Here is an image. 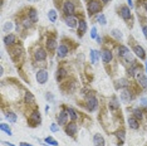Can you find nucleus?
Wrapping results in <instances>:
<instances>
[{"instance_id":"obj_15","label":"nucleus","mask_w":147,"mask_h":146,"mask_svg":"<svg viewBox=\"0 0 147 146\" xmlns=\"http://www.w3.org/2000/svg\"><path fill=\"white\" fill-rule=\"evenodd\" d=\"M128 126L132 128V130H137L140 127V124H138V120L133 116V117H128Z\"/></svg>"},{"instance_id":"obj_27","label":"nucleus","mask_w":147,"mask_h":146,"mask_svg":"<svg viewBox=\"0 0 147 146\" xmlns=\"http://www.w3.org/2000/svg\"><path fill=\"white\" fill-rule=\"evenodd\" d=\"M25 102L26 103H35V98H34V96H33L30 92L25 93Z\"/></svg>"},{"instance_id":"obj_1","label":"nucleus","mask_w":147,"mask_h":146,"mask_svg":"<svg viewBox=\"0 0 147 146\" xmlns=\"http://www.w3.org/2000/svg\"><path fill=\"white\" fill-rule=\"evenodd\" d=\"M99 10H101V4H99L97 0H92V1L88 4V14L89 15L99 13Z\"/></svg>"},{"instance_id":"obj_19","label":"nucleus","mask_w":147,"mask_h":146,"mask_svg":"<svg viewBox=\"0 0 147 146\" xmlns=\"http://www.w3.org/2000/svg\"><path fill=\"white\" fill-rule=\"evenodd\" d=\"M128 81H127L126 78H121V79H118V81L116 82V87L117 88H126V87H128Z\"/></svg>"},{"instance_id":"obj_18","label":"nucleus","mask_w":147,"mask_h":146,"mask_svg":"<svg viewBox=\"0 0 147 146\" xmlns=\"http://www.w3.org/2000/svg\"><path fill=\"white\" fill-rule=\"evenodd\" d=\"M102 59H103V62L105 63H109L112 61V53L109 52V51H103L102 52Z\"/></svg>"},{"instance_id":"obj_2","label":"nucleus","mask_w":147,"mask_h":146,"mask_svg":"<svg viewBox=\"0 0 147 146\" xmlns=\"http://www.w3.org/2000/svg\"><path fill=\"white\" fill-rule=\"evenodd\" d=\"M36 81L40 84H45L47 81H48V72L45 69H39L36 72Z\"/></svg>"},{"instance_id":"obj_42","label":"nucleus","mask_w":147,"mask_h":146,"mask_svg":"<svg viewBox=\"0 0 147 146\" xmlns=\"http://www.w3.org/2000/svg\"><path fill=\"white\" fill-rule=\"evenodd\" d=\"M45 97H47V99H51V101L53 99V96H52V93H49V92L45 95Z\"/></svg>"},{"instance_id":"obj_48","label":"nucleus","mask_w":147,"mask_h":146,"mask_svg":"<svg viewBox=\"0 0 147 146\" xmlns=\"http://www.w3.org/2000/svg\"><path fill=\"white\" fill-rule=\"evenodd\" d=\"M145 67H146V74H147V63L145 64Z\"/></svg>"},{"instance_id":"obj_32","label":"nucleus","mask_w":147,"mask_h":146,"mask_svg":"<svg viewBox=\"0 0 147 146\" xmlns=\"http://www.w3.org/2000/svg\"><path fill=\"white\" fill-rule=\"evenodd\" d=\"M13 23L11 22H6L5 24H4V26H3V32H5V33H8V32H10L11 29H13Z\"/></svg>"},{"instance_id":"obj_49","label":"nucleus","mask_w":147,"mask_h":146,"mask_svg":"<svg viewBox=\"0 0 147 146\" xmlns=\"http://www.w3.org/2000/svg\"><path fill=\"white\" fill-rule=\"evenodd\" d=\"M102 1H103V3H107V1H109V0H102Z\"/></svg>"},{"instance_id":"obj_13","label":"nucleus","mask_w":147,"mask_h":146,"mask_svg":"<svg viewBox=\"0 0 147 146\" xmlns=\"http://www.w3.org/2000/svg\"><path fill=\"white\" fill-rule=\"evenodd\" d=\"M67 120H68V112L61 111L58 115V125H65Z\"/></svg>"},{"instance_id":"obj_3","label":"nucleus","mask_w":147,"mask_h":146,"mask_svg":"<svg viewBox=\"0 0 147 146\" xmlns=\"http://www.w3.org/2000/svg\"><path fill=\"white\" fill-rule=\"evenodd\" d=\"M97 107H98V101H97V98L94 96L88 97V99H87V108H88V111H94Z\"/></svg>"},{"instance_id":"obj_34","label":"nucleus","mask_w":147,"mask_h":146,"mask_svg":"<svg viewBox=\"0 0 147 146\" xmlns=\"http://www.w3.org/2000/svg\"><path fill=\"white\" fill-rule=\"evenodd\" d=\"M133 115H135V117L137 118V120H141V118L143 117L142 111L140 108H135V110H133Z\"/></svg>"},{"instance_id":"obj_7","label":"nucleus","mask_w":147,"mask_h":146,"mask_svg":"<svg viewBox=\"0 0 147 146\" xmlns=\"http://www.w3.org/2000/svg\"><path fill=\"white\" fill-rule=\"evenodd\" d=\"M63 9H64V13H67L68 15H73V13H74V4L68 0V1L64 3V5H63Z\"/></svg>"},{"instance_id":"obj_36","label":"nucleus","mask_w":147,"mask_h":146,"mask_svg":"<svg viewBox=\"0 0 147 146\" xmlns=\"http://www.w3.org/2000/svg\"><path fill=\"white\" fill-rule=\"evenodd\" d=\"M51 131H52V132L59 131V125H58V124H52V126H51Z\"/></svg>"},{"instance_id":"obj_10","label":"nucleus","mask_w":147,"mask_h":146,"mask_svg":"<svg viewBox=\"0 0 147 146\" xmlns=\"http://www.w3.org/2000/svg\"><path fill=\"white\" fill-rule=\"evenodd\" d=\"M119 14L125 20L127 19H129V16H131V10H129V6H121V9H119Z\"/></svg>"},{"instance_id":"obj_11","label":"nucleus","mask_w":147,"mask_h":146,"mask_svg":"<svg viewBox=\"0 0 147 146\" xmlns=\"http://www.w3.org/2000/svg\"><path fill=\"white\" fill-rule=\"evenodd\" d=\"M77 23H78V20H77V18L76 16H73V15H68L65 18V24L68 25L69 28H76Z\"/></svg>"},{"instance_id":"obj_28","label":"nucleus","mask_w":147,"mask_h":146,"mask_svg":"<svg viewBox=\"0 0 147 146\" xmlns=\"http://www.w3.org/2000/svg\"><path fill=\"white\" fill-rule=\"evenodd\" d=\"M0 130H1V131H4L5 134H6V135H9V136L13 135V134H11L10 127H9V126L6 125V124H1V125H0Z\"/></svg>"},{"instance_id":"obj_16","label":"nucleus","mask_w":147,"mask_h":146,"mask_svg":"<svg viewBox=\"0 0 147 146\" xmlns=\"http://www.w3.org/2000/svg\"><path fill=\"white\" fill-rule=\"evenodd\" d=\"M132 99V95L129 91H127V89H125V91L121 93V101L122 102H129Z\"/></svg>"},{"instance_id":"obj_31","label":"nucleus","mask_w":147,"mask_h":146,"mask_svg":"<svg viewBox=\"0 0 147 146\" xmlns=\"http://www.w3.org/2000/svg\"><path fill=\"white\" fill-rule=\"evenodd\" d=\"M29 19H30L33 23H35L36 20H38V15H36V11L34 10V9H32V10L29 11Z\"/></svg>"},{"instance_id":"obj_46","label":"nucleus","mask_w":147,"mask_h":146,"mask_svg":"<svg viewBox=\"0 0 147 146\" xmlns=\"http://www.w3.org/2000/svg\"><path fill=\"white\" fill-rule=\"evenodd\" d=\"M97 42H98V43H101V41H102V39H101V36H97Z\"/></svg>"},{"instance_id":"obj_21","label":"nucleus","mask_w":147,"mask_h":146,"mask_svg":"<svg viewBox=\"0 0 147 146\" xmlns=\"http://www.w3.org/2000/svg\"><path fill=\"white\" fill-rule=\"evenodd\" d=\"M99 57H101V54H99V52L94 51V49H91V62L94 64V63L98 61Z\"/></svg>"},{"instance_id":"obj_20","label":"nucleus","mask_w":147,"mask_h":146,"mask_svg":"<svg viewBox=\"0 0 147 146\" xmlns=\"http://www.w3.org/2000/svg\"><path fill=\"white\" fill-rule=\"evenodd\" d=\"M47 47H48L49 51H54L57 48V41L55 38H49L48 42H47Z\"/></svg>"},{"instance_id":"obj_30","label":"nucleus","mask_w":147,"mask_h":146,"mask_svg":"<svg viewBox=\"0 0 147 146\" xmlns=\"http://www.w3.org/2000/svg\"><path fill=\"white\" fill-rule=\"evenodd\" d=\"M112 35L115 36L116 39H118V41H121V39L123 38L122 32H121V30H118V29H113V30H112Z\"/></svg>"},{"instance_id":"obj_14","label":"nucleus","mask_w":147,"mask_h":146,"mask_svg":"<svg viewBox=\"0 0 147 146\" xmlns=\"http://www.w3.org/2000/svg\"><path fill=\"white\" fill-rule=\"evenodd\" d=\"M67 54H68V47L64 44H61L58 47V53H57V55H58L59 58H64Z\"/></svg>"},{"instance_id":"obj_47","label":"nucleus","mask_w":147,"mask_h":146,"mask_svg":"<svg viewBox=\"0 0 147 146\" xmlns=\"http://www.w3.org/2000/svg\"><path fill=\"white\" fill-rule=\"evenodd\" d=\"M143 4H145V9L147 10V1H145V3H143Z\"/></svg>"},{"instance_id":"obj_40","label":"nucleus","mask_w":147,"mask_h":146,"mask_svg":"<svg viewBox=\"0 0 147 146\" xmlns=\"http://www.w3.org/2000/svg\"><path fill=\"white\" fill-rule=\"evenodd\" d=\"M140 102H141L143 106H147V97H142L141 99H140Z\"/></svg>"},{"instance_id":"obj_45","label":"nucleus","mask_w":147,"mask_h":146,"mask_svg":"<svg viewBox=\"0 0 147 146\" xmlns=\"http://www.w3.org/2000/svg\"><path fill=\"white\" fill-rule=\"evenodd\" d=\"M20 146H33V145H29V144H26V142H22Z\"/></svg>"},{"instance_id":"obj_29","label":"nucleus","mask_w":147,"mask_h":146,"mask_svg":"<svg viewBox=\"0 0 147 146\" xmlns=\"http://www.w3.org/2000/svg\"><path fill=\"white\" fill-rule=\"evenodd\" d=\"M48 18H49V20H51L52 23H54V22L57 20V11L54 10V9L49 10V13H48Z\"/></svg>"},{"instance_id":"obj_22","label":"nucleus","mask_w":147,"mask_h":146,"mask_svg":"<svg viewBox=\"0 0 147 146\" xmlns=\"http://www.w3.org/2000/svg\"><path fill=\"white\" fill-rule=\"evenodd\" d=\"M109 107H111L112 110H117V108H119L118 99H117L116 97H112V98H111V101H109Z\"/></svg>"},{"instance_id":"obj_35","label":"nucleus","mask_w":147,"mask_h":146,"mask_svg":"<svg viewBox=\"0 0 147 146\" xmlns=\"http://www.w3.org/2000/svg\"><path fill=\"white\" fill-rule=\"evenodd\" d=\"M98 22L101 23L102 25H106L107 20H106V16H105V14H99V15H98Z\"/></svg>"},{"instance_id":"obj_9","label":"nucleus","mask_w":147,"mask_h":146,"mask_svg":"<svg viewBox=\"0 0 147 146\" xmlns=\"http://www.w3.org/2000/svg\"><path fill=\"white\" fill-rule=\"evenodd\" d=\"M133 52H135V54H136L140 59H145V57H146V54H145V49H143L141 45L136 44L135 47H133Z\"/></svg>"},{"instance_id":"obj_44","label":"nucleus","mask_w":147,"mask_h":146,"mask_svg":"<svg viewBox=\"0 0 147 146\" xmlns=\"http://www.w3.org/2000/svg\"><path fill=\"white\" fill-rule=\"evenodd\" d=\"M3 144H5V145H8V146H14V144H10V142H5V141H3Z\"/></svg>"},{"instance_id":"obj_5","label":"nucleus","mask_w":147,"mask_h":146,"mask_svg":"<svg viewBox=\"0 0 147 146\" xmlns=\"http://www.w3.org/2000/svg\"><path fill=\"white\" fill-rule=\"evenodd\" d=\"M77 130H78V127H77V125L73 124V122L65 126V134L69 136H74L77 134Z\"/></svg>"},{"instance_id":"obj_23","label":"nucleus","mask_w":147,"mask_h":146,"mask_svg":"<svg viewBox=\"0 0 147 146\" xmlns=\"http://www.w3.org/2000/svg\"><path fill=\"white\" fill-rule=\"evenodd\" d=\"M67 112H68V116H69V117L72 118L73 121H76L77 118H78V115H77V112H76V111H74V110H73V108L68 107V108H67Z\"/></svg>"},{"instance_id":"obj_24","label":"nucleus","mask_w":147,"mask_h":146,"mask_svg":"<svg viewBox=\"0 0 147 146\" xmlns=\"http://www.w3.org/2000/svg\"><path fill=\"white\" fill-rule=\"evenodd\" d=\"M86 30H87V23L84 20H81L79 22V25H78V33L83 34V33H86Z\"/></svg>"},{"instance_id":"obj_41","label":"nucleus","mask_w":147,"mask_h":146,"mask_svg":"<svg viewBox=\"0 0 147 146\" xmlns=\"http://www.w3.org/2000/svg\"><path fill=\"white\" fill-rule=\"evenodd\" d=\"M142 32H143V34H145V36L147 38V25H143V28H142Z\"/></svg>"},{"instance_id":"obj_26","label":"nucleus","mask_w":147,"mask_h":146,"mask_svg":"<svg viewBox=\"0 0 147 146\" xmlns=\"http://www.w3.org/2000/svg\"><path fill=\"white\" fill-rule=\"evenodd\" d=\"M65 74H67L65 69L64 68H59L58 71H57V79H58V81H61L63 77H65Z\"/></svg>"},{"instance_id":"obj_39","label":"nucleus","mask_w":147,"mask_h":146,"mask_svg":"<svg viewBox=\"0 0 147 146\" xmlns=\"http://www.w3.org/2000/svg\"><path fill=\"white\" fill-rule=\"evenodd\" d=\"M117 136H118V139L121 137V142H123V140H125V132H123V131L118 132V134H117Z\"/></svg>"},{"instance_id":"obj_38","label":"nucleus","mask_w":147,"mask_h":146,"mask_svg":"<svg viewBox=\"0 0 147 146\" xmlns=\"http://www.w3.org/2000/svg\"><path fill=\"white\" fill-rule=\"evenodd\" d=\"M91 36H92V38H97V29H96V26H93V28L91 29Z\"/></svg>"},{"instance_id":"obj_33","label":"nucleus","mask_w":147,"mask_h":146,"mask_svg":"<svg viewBox=\"0 0 147 146\" xmlns=\"http://www.w3.org/2000/svg\"><path fill=\"white\" fill-rule=\"evenodd\" d=\"M47 144H49V145H52V146H57L58 145V141L54 140V139L52 137V136H48V137H45V140H44Z\"/></svg>"},{"instance_id":"obj_17","label":"nucleus","mask_w":147,"mask_h":146,"mask_svg":"<svg viewBox=\"0 0 147 146\" xmlns=\"http://www.w3.org/2000/svg\"><path fill=\"white\" fill-rule=\"evenodd\" d=\"M15 35L14 34H8V35H5L4 36V43L6 45H13L15 43Z\"/></svg>"},{"instance_id":"obj_8","label":"nucleus","mask_w":147,"mask_h":146,"mask_svg":"<svg viewBox=\"0 0 147 146\" xmlns=\"http://www.w3.org/2000/svg\"><path fill=\"white\" fill-rule=\"evenodd\" d=\"M137 81H138V83L141 84L142 88H147V76L143 74L141 71L137 73Z\"/></svg>"},{"instance_id":"obj_43","label":"nucleus","mask_w":147,"mask_h":146,"mask_svg":"<svg viewBox=\"0 0 147 146\" xmlns=\"http://www.w3.org/2000/svg\"><path fill=\"white\" fill-rule=\"evenodd\" d=\"M127 3H128V6H129V8H132V6H133V3H132V0H127Z\"/></svg>"},{"instance_id":"obj_37","label":"nucleus","mask_w":147,"mask_h":146,"mask_svg":"<svg viewBox=\"0 0 147 146\" xmlns=\"http://www.w3.org/2000/svg\"><path fill=\"white\" fill-rule=\"evenodd\" d=\"M23 25H24L25 28H28V26L32 25V20L30 19H24V20H23Z\"/></svg>"},{"instance_id":"obj_25","label":"nucleus","mask_w":147,"mask_h":146,"mask_svg":"<svg viewBox=\"0 0 147 146\" xmlns=\"http://www.w3.org/2000/svg\"><path fill=\"white\" fill-rule=\"evenodd\" d=\"M16 115L14 114V112H8L6 114V120H8L9 122H11V124H14V122H16Z\"/></svg>"},{"instance_id":"obj_4","label":"nucleus","mask_w":147,"mask_h":146,"mask_svg":"<svg viewBox=\"0 0 147 146\" xmlns=\"http://www.w3.org/2000/svg\"><path fill=\"white\" fill-rule=\"evenodd\" d=\"M93 144H94V146H105L106 145L105 137L101 134H96L93 136Z\"/></svg>"},{"instance_id":"obj_12","label":"nucleus","mask_w":147,"mask_h":146,"mask_svg":"<svg viewBox=\"0 0 147 146\" xmlns=\"http://www.w3.org/2000/svg\"><path fill=\"white\" fill-rule=\"evenodd\" d=\"M34 57H35L36 61H44V59L47 58V52L44 51V49L39 48V49H36V52L34 53Z\"/></svg>"},{"instance_id":"obj_6","label":"nucleus","mask_w":147,"mask_h":146,"mask_svg":"<svg viewBox=\"0 0 147 146\" xmlns=\"http://www.w3.org/2000/svg\"><path fill=\"white\" fill-rule=\"evenodd\" d=\"M29 120H30V122H32L33 125H40V122H42L40 114H39V112H36V111H34V112H33V114L30 115Z\"/></svg>"}]
</instances>
